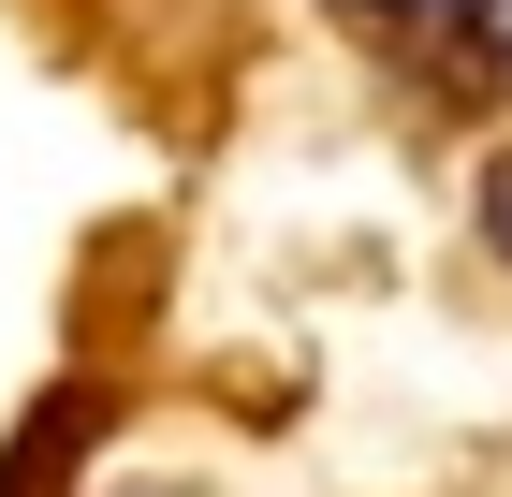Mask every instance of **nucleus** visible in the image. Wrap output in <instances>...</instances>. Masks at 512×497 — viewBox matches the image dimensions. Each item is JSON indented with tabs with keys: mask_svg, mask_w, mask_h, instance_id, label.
<instances>
[{
	"mask_svg": "<svg viewBox=\"0 0 512 497\" xmlns=\"http://www.w3.org/2000/svg\"><path fill=\"white\" fill-rule=\"evenodd\" d=\"M88 424H103V395H88V381H59V395H44L30 424H15V454H0V497H44L59 468L88 454Z\"/></svg>",
	"mask_w": 512,
	"mask_h": 497,
	"instance_id": "obj_1",
	"label": "nucleus"
},
{
	"mask_svg": "<svg viewBox=\"0 0 512 497\" xmlns=\"http://www.w3.org/2000/svg\"><path fill=\"white\" fill-rule=\"evenodd\" d=\"M483 249H498V264H512V147L483 161Z\"/></svg>",
	"mask_w": 512,
	"mask_h": 497,
	"instance_id": "obj_2",
	"label": "nucleus"
}]
</instances>
